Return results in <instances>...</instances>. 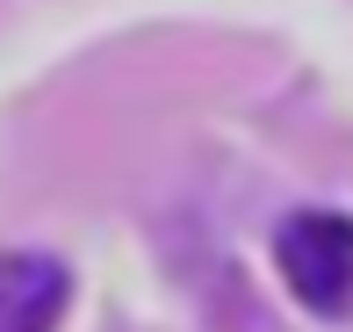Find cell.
Masks as SVG:
<instances>
[{
	"mask_svg": "<svg viewBox=\"0 0 353 332\" xmlns=\"http://www.w3.org/2000/svg\"><path fill=\"white\" fill-rule=\"evenodd\" d=\"M72 304V275L58 253L14 246L0 253V332H58Z\"/></svg>",
	"mask_w": 353,
	"mask_h": 332,
	"instance_id": "2",
	"label": "cell"
},
{
	"mask_svg": "<svg viewBox=\"0 0 353 332\" xmlns=\"http://www.w3.org/2000/svg\"><path fill=\"white\" fill-rule=\"evenodd\" d=\"M274 267H281L288 296H296L310 318L339 325L346 296H353V224L339 210H296L274 231Z\"/></svg>",
	"mask_w": 353,
	"mask_h": 332,
	"instance_id": "1",
	"label": "cell"
}]
</instances>
